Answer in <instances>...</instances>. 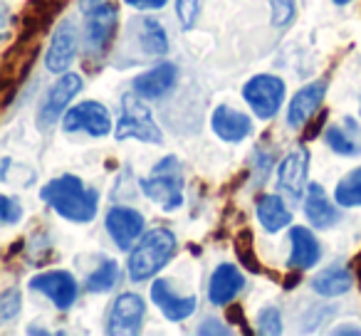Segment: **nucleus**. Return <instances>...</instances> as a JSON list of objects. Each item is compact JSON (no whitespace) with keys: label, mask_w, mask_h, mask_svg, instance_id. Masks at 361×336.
<instances>
[{"label":"nucleus","mask_w":361,"mask_h":336,"mask_svg":"<svg viewBox=\"0 0 361 336\" xmlns=\"http://www.w3.org/2000/svg\"><path fill=\"white\" fill-rule=\"evenodd\" d=\"M40 198L70 223H92L99 211V193L94 188H87L82 178L72 173L47 183L40 191Z\"/></svg>","instance_id":"f257e3e1"},{"label":"nucleus","mask_w":361,"mask_h":336,"mask_svg":"<svg viewBox=\"0 0 361 336\" xmlns=\"http://www.w3.org/2000/svg\"><path fill=\"white\" fill-rule=\"evenodd\" d=\"M178 250V240L169 228H154L139 240V245L129 252V277L134 282L151 280L159 270L169 265V260Z\"/></svg>","instance_id":"f03ea898"},{"label":"nucleus","mask_w":361,"mask_h":336,"mask_svg":"<svg viewBox=\"0 0 361 336\" xmlns=\"http://www.w3.org/2000/svg\"><path fill=\"white\" fill-rule=\"evenodd\" d=\"M37 52H40L37 37L18 35L16 42L6 50V55L0 57V99L3 101H8L20 89V85L35 65Z\"/></svg>","instance_id":"7ed1b4c3"},{"label":"nucleus","mask_w":361,"mask_h":336,"mask_svg":"<svg viewBox=\"0 0 361 336\" xmlns=\"http://www.w3.org/2000/svg\"><path fill=\"white\" fill-rule=\"evenodd\" d=\"M141 193L164 211H176L183 206V178L178 173V161L176 156H166L159 161L149 178L139 181Z\"/></svg>","instance_id":"20e7f679"},{"label":"nucleus","mask_w":361,"mask_h":336,"mask_svg":"<svg viewBox=\"0 0 361 336\" xmlns=\"http://www.w3.org/2000/svg\"><path fill=\"white\" fill-rule=\"evenodd\" d=\"M114 139L116 141L136 139V141H144V144H161L164 141V134L156 126L151 109L141 101V97L136 92L121 97V116L116 121Z\"/></svg>","instance_id":"39448f33"},{"label":"nucleus","mask_w":361,"mask_h":336,"mask_svg":"<svg viewBox=\"0 0 361 336\" xmlns=\"http://www.w3.org/2000/svg\"><path fill=\"white\" fill-rule=\"evenodd\" d=\"M119 25V11L111 3H102L94 11L87 13L85 25V42H87V60L99 62L109 55Z\"/></svg>","instance_id":"423d86ee"},{"label":"nucleus","mask_w":361,"mask_h":336,"mask_svg":"<svg viewBox=\"0 0 361 336\" xmlns=\"http://www.w3.org/2000/svg\"><path fill=\"white\" fill-rule=\"evenodd\" d=\"M243 99L250 104L257 119H272L285 101V82L275 75H255L243 87Z\"/></svg>","instance_id":"0eeeda50"},{"label":"nucleus","mask_w":361,"mask_h":336,"mask_svg":"<svg viewBox=\"0 0 361 336\" xmlns=\"http://www.w3.org/2000/svg\"><path fill=\"white\" fill-rule=\"evenodd\" d=\"M80 89H82V77L75 75V72H65L57 80V85L47 92L40 109H37V126H40V131H50L57 124V119L65 114L67 104L80 94Z\"/></svg>","instance_id":"6e6552de"},{"label":"nucleus","mask_w":361,"mask_h":336,"mask_svg":"<svg viewBox=\"0 0 361 336\" xmlns=\"http://www.w3.org/2000/svg\"><path fill=\"white\" fill-rule=\"evenodd\" d=\"M67 134H75V131H85L90 136H102L111 134V116L106 111L104 104L99 101H82V104L72 106L65 114V121H62Z\"/></svg>","instance_id":"1a4fd4ad"},{"label":"nucleus","mask_w":361,"mask_h":336,"mask_svg":"<svg viewBox=\"0 0 361 336\" xmlns=\"http://www.w3.org/2000/svg\"><path fill=\"white\" fill-rule=\"evenodd\" d=\"M146 314V304L139 294L124 292L116 297L106 316V331L109 334H136L141 329V321Z\"/></svg>","instance_id":"9d476101"},{"label":"nucleus","mask_w":361,"mask_h":336,"mask_svg":"<svg viewBox=\"0 0 361 336\" xmlns=\"http://www.w3.org/2000/svg\"><path fill=\"white\" fill-rule=\"evenodd\" d=\"M307 173H310V151L305 146L290 151L277 166V183L292 201H300L305 196Z\"/></svg>","instance_id":"9b49d317"},{"label":"nucleus","mask_w":361,"mask_h":336,"mask_svg":"<svg viewBox=\"0 0 361 336\" xmlns=\"http://www.w3.org/2000/svg\"><path fill=\"white\" fill-rule=\"evenodd\" d=\"M30 287L40 294H45L57 309H70L77 299V282L70 272L65 270H50L42 275L32 277Z\"/></svg>","instance_id":"f8f14e48"},{"label":"nucleus","mask_w":361,"mask_h":336,"mask_svg":"<svg viewBox=\"0 0 361 336\" xmlns=\"http://www.w3.org/2000/svg\"><path fill=\"white\" fill-rule=\"evenodd\" d=\"M77 27L72 20H62L52 35L50 50L45 55V65L55 75H65L77 57Z\"/></svg>","instance_id":"ddd939ff"},{"label":"nucleus","mask_w":361,"mask_h":336,"mask_svg":"<svg viewBox=\"0 0 361 336\" xmlns=\"http://www.w3.org/2000/svg\"><path fill=\"white\" fill-rule=\"evenodd\" d=\"M104 225L109 237L116 242V247L119 250H129L136 237L141 235V230H144V216L139 211H134V208L116 206L106 213Z\"/></svg>","instance_id":"4468645a"},{"label":"nucleus","mask_w":361,"mask_h":336,"mask_svg":"<svg viewBox=\"0 0 361 336\" xmlns=\"http://www.w3.org/2000/svg\"><path fill=\"white\" fill-rule=\"evenodd\" d=\"M324 97H326V80H317V82L305 85L292 97L290 106H287V124H290L292 129H302V126L319 111Z\"/></svg>","instance_id":"2eb2a0df"},{"label":"nucleus","mask_w":361,"mask_h":336,"mask_svg":"<svg viewBox=\"0 0 361 336\" xmlns=\"http://www.w3.org/2000/svg\"><path fill=\"white\" fill-rule=\"evenodd\" d=\"M176 80H178V70L171 62H161V65L151 67L149 72L139 75L134 80V92L141 97V99H161L166 97L171 89L176 87Z\"/></svg>","instance_id":"dca6fc26"},{"label":"nucleus","mask_w":361,"mask_h":336,"mask_svg":"<svg viewBox=\"0 0 361 336\" xmlns=\"http://www.w3.org/2000/svg\"><path fill=\"white\" fill-rule=\"evenodd\" d=\"M151 299H154V304L164 311V316L169 321L188 319V316H191L193 311H196V306H198L196 297L173 294V290H171V285L166 280H156L154 285H151Z\"/></svg>","instance_id":"f3484780"},{"label":"nucleus","mask_w":361,"mask_h":336,"mask_svg":"<svg viewBox=\"0 0 361 336\" xmlns=\"http://www.w3.org/2000/svg\"><path fill=\"white\" fill-rule=\"evenodd\" d=\"M243 287H245V277L240 275V270L235 265H231V262H223V265L216 267V272L211 277L208 299L218 306H226L240 294Z\"/></svg>","instance_id":"a211bd4d"},{"label":"nucleus","mask_w":361,"mask_h":336,"mask_svg":"<svg viewBox=\"0 0 361 336\" xmlns=\"http://www.w3.org/2000/svg\"><path fill=\"white\" fill-rule=\"evenodd\" d=\"M211 126H213V134H216L218 139L228 141V144H238V141H243L245 136H250V131H252L250 116H245L243 111L231 109V106H226V104L216 106V111L211 114Z\"/></svg>","instance_id":"6ab92c4d"},{"label":"nucleus","mask_w":361,"mask_h":336,"mask_svg":"<svg viewBox=\"0 0 361 336\" xmlns=\"http://www.w3.org/2000/svg\"><path fill=\"white\" fill-rule=\"evenodd\" d=\"M290 245H292V252H290V260L287 265L292 270H310L319 262L322 257V247H319V240L314 237V232L310 228H302V225H295L290 230Z\"/></svg>","instance_id":"aec40b11"},{"label":"nucleus","mask_w":361,"mask_h":336,"mask_svg":"<svg viewBox=\"0 0 361 336\" xmlns=\"http://www.w3.org/2000/svg\"><path fill=\"white\" fill-rule=\"evenodd\" d=\"M305 216H307V220H310V225L319 228V230L339 223V211H336V206L329 201V196H326L319 183H310V186H307Z\"/></svg>","instance_id":"412c9836"},{"label":"nucleus","mask_w":361,"mask_h":336,"mask_svg":"<svg viewBox=\"0 0 361 336\" xmlns=\"http://www.w3.org/2000/svg\"><path fill=\"white\" fill-rule=\"evenodd\" d=\"M324 141L334 154L356 156L361 154V126L351 116H344L341 124H331L324 129Z\"/></svg>","instance_id":"4be33fe9"},{"label":"nucleus","mask_w":361,"mask_h":336,"mask_svg":"<svg viewBox=\"0 0 361 336\" xmlns=\"http://www.w3.org/2000/svg\"><path fill=\"white\" fill-rule=\"evenodd\" d=\"M257 220L267 232H280L292 223V211L280 196L267 193L257 198Z\"/></svg>","instance_id":"5701e85b"},{"label":"nucleus","mask_w":361,"mask_h":336,"mask_svg":"<svg viewBox=\"0 0 361 336\" xmlns=\"http://www.w3.org/2000/svg\"><path fill=\"white\" fill-rule=\"evenodd\" d=\"M351 285H354V277L344 265L326 267L312 280V290L319 297H341L351 290Z\"/></svg>","instance_id":"b1692460"},{"label":"nucleus","mask_w":361,"mask_h":336,"mask_svg":"<svg viewBox=\"0 0 361 336\" xmlns=\"http://www.w3.org/2000/svg\"><path fill=\"white\" fill-rule=\"evenodd\" d=\"M139 42H141V47H144V52H149V55H166V52H169L166 30L154 18H144V20L139 23Z\"/></svg>","instance_id":"393cba45"},{"label":"nucleus","mask_w":361,"mask_h":336,"mask_svg":"<svg viewBox=\"0 0 361 336\" xmlns=\"http://www.w3.org/2000/svg\"><path fill=\"white\" fill-rule=\"evenodd\" d=\"M334 201H336V206H341V208L361 206V166L341 178L334 191Z\"/></svg>","instance_id":"a878e982"},{"label":"nucleus","mask_w":361,"mask_h":336,"mask_svg":"<svg viewBox=\"0 0 361 336\" xmlns=\"http://www.w3.org/2000/svg\"><path fill=\"white\" fill-rule=\"evenodd\" d=\"M119 282V265L114 260H104L90 277H87V292H97V294H104L111 287Z\"/></svg>","instance_id":"bb28decb"},{"label":"nucleus","mask_w":361,"mask_h":336,"mask_svg":"<svg viewBox=\"0 0 361 336\" xmlns=\"http://www.w3.org/2000/svg\"><path fill=\"white\" fill-rule=\"evenodd\" d=\"M235 252H238V260H240L247 270L260 272V262H257V257L252 255V232L247 230V228L235 235Z\"/></svg>","instance_id":"cd10ccee"},{"label":"nucleus","mask_w":361,"mask_h":336,"mask_svg":"<svg viewBox=\"0 0 361 336\" xmlns=\"http://www.w3.org/2000/svg\"><path fill=\"white\" fill-rule=\"evenodd\" d=\"M20 314V290L11 287L0 294V324H8Z\"/></svg>","instance_id":"c85d7f7f"},{"label":"nucleus","mask_w":361,"mask_h":336,"mask_svg":"<svg viewBox=\"0 0 361 336\" xmlns=\"http://www.w3.org/2000/svg\"><path fill=\"white\" fill-rule=\"evenodd\" d=\"M257 331L267 336L282 334V314L275 306H265V309L257 314Z\"/></svg>","instance_id":"c756f323"},{"label":"nucleus","mask_w":361,"mask_h":336,"mask_svg":"<svg viewBox=\"0 0 361 336\" xmlns=\"http://www.w3.org/2000/svg\"><path fill=\"white\" fill-rule=\"evenodd\" d=\"M270 8L275 27H287L295 20V0H270Z\"/></svg>","instance_id":"7c9ffc66"},{"label":"nucleus","mask_w":361,"mask_h":336,"mask_svg":"<svg viewBox=\"0 0 361 336\" xmlns=\"http://www.w3.org/2000/svg\"><path fill=\"white\" fill-rule=\"evenodd\" d=\"M198 6H201V0H176V18L183 30H191L196 25Z\"/></svg>","instance_id":"2f4dec72"},{"label":"nucleus","mask_w":361,"mask_h":336,"mask_svg":"<svg viewBox=\"0 0 361 336\" xmlns=\"http://www.w3.org/2000/svg\"><path fill=\"white\" fill-rule=\"evenodd\" d=\"M20 218H23L20 203H18L16 198L0 196V223H6V225H16Z\"/></svg>","instance_id":"473e14b6"},{"label":"nucleus","mask_w":361,"mask_h":336,"mask_svg":"<svg viewBox=\"0 0 361 336\" xmlns=\"http://www.w3.org/2000/svg\"><path fill=\"white\" fill-rule=\"evenodd\" d=\"M198 334H201V336H206V334H221V336H226V334H231V329H228V326H223L221 321H216V319H206L201 326H198Z\"/></svg>","instance_id":"72a5a7b5"},{"label":"nucleus","mask_w":361,"mask_h":336,"mask_svg":"<svg viewBox=\"0 0 361 336\" xmlns=\"http://www.w3.org/2000/svg\"><path fill=\"white\" fill-rule=\"evenodd\" d=\"M124 3H129L131 8H136V11H159V8H164L169 0H124Z\"/></svg>","instance_id":"f704fd0d"},{"label":"nucleus","mask_w":361,"mask_h":336,"mask_svg":"<svg viewBox=\"0 0 361 336\" xmlns=\"http://www.w3.org/2000/svg\"><path fill=\"white\" fill-rule=\"evenodd\" d=\"M228 319H231V321H238V324L243 326V331H245V334H250V329L245 326V319H243V309H240L238 304H235V309L228 311Z\"/></svg>","instance_id":"c9c22d12"},{"label":"nucleus","mask_w":361,"mask_h":336,"mask_svg":"<svg viewBox=\"0 0 361 336\" xmlns=\"http://www.w3.org/2000/svg\"><path fill=\"white\" fill-rule=\"evenodd\" d=\"M102 3H104V0H80V11L85 13H90V11H94L97 6H102Z\"/></svg>","instance_id":"e433bc0d"},{"label":"nucleus","mask_w":361,"mask_h":336,"mask_svg":"<svg viewBox=\"0 0 361 336\" xmlns=\"http://www.w3.org/2000/svg\"><path fill=\"white\" fill-rule=\"evenodd\" d=\"M334 334H361V329H354V326H339Z\"/></svg>","instance_id":"4c0bfd02"},{"label":"nucleus","mask_w":361,"mask_h":336,"mask_svg":"<svg viewBox=\"0 0 361 336\" xmlns=\"http://www.w3.org/2000/svg\"><path fill=\"white\" fill-rule=\"evenodd\" d=\"M334 6H349V3H354V0H331Z\"/></svg>","instance_id":"58836bf2"}]
</instances>
